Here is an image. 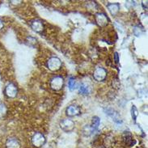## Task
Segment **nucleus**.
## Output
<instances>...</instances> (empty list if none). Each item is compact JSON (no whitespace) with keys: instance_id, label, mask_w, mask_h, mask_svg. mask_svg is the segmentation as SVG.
Masks as SVG:
<instances>
[{"instance_id":"1","label":"nucleus","mask_w":148,"mask_h":148,"mask_svg":"<svg viewBox=\"0 0 148 148\" xmlns=\"http://www.w3.org/2000/svg\"><path fill=\"white\" fill-rule=\"evenodd\" d=\"M63 85H64V79L59 75L53 77L49 82V86L51 89L56 92L62 90L63 88Z\"/></svg>"},{"instance_id":"2","label":"nucleus","mask_w":148,"mask_h":148,"mask_svg":"<svg viewBox=\"0 0 148 148\" xmlns=\"http://www.w3.org/2000/svg\"><path fill=\"white\" fill-rule=\"evenodd\" d=\"M45 142H46L45 137L43 134L40 132L35 133L32 137V144L36 148H40L42 146H44Z\"/></svg>"},{"instance_id":"3","label":"nucleus","mask_w":148,"mask_h":148,"mask_svg":"<svg viewBox=\"0 0 148 148\" xmlns=\"http://www.w3.org/2000/svg\"><path fill=\"white\" fill-rule=\"evenodd\" d=\"M62 61L57 57H51L47 62V67L51 71H57L62 67Z\"/></svg>"},{"instance_id":"4","label":"nucleus","mask_w":148,"mask_h":148,"mask_svg":"<svg viewBox=\"0 0 148 148\" xmlns=\"http://www.w3.org/2000/svg\"><path fill=\"white\" fill-rule=\"evenodd\" d=\"M59 125H60V128L62 129V130H63L66 133L71 132L75 130V121L68 118L61 121Z\"/></svg>"},{"instance_id":"5","label":"nucleus","mask_w":148,"mask_h":148,"mask_svg":"<svg viewBox=\"0 0 148 148\" xmlns=\"http://www.w3.org/2000/svg\"><path fill=\"white\" fill-rule=\"evenodd\" d=\"M4 93L8 98L13 99V98H16V96H17L18 90H17V88L15 84L10 83L6 86V88L4 89Z\"/></svg>"},{"instance_id":"6","label":"nucleus","mask_w":148,"mask_h":148,"mask_svg":"<svg viewBox=\"0 0 148 148\" xmlns=\"http://www.w3.org/2000/svg\"><path fill=\"white\" fill-rule=\"evenodd\" d=\"M107 77V71L103 67H97L94 71L93 73V78L97 82H102L104 81Z\"/></svg>"},{"instance_id":"7","label":"nucleus","mask_w":148,"mask_h":148,"mask_svg":"<svg viewBox=\"0 0 148 148\" xmlns=\"http://www.w3.org/2000/svg\"><path fill=\"white\" fill-rule=\"evenodd\" d=\"M95 19H96V24L99 27L104 28V27H106L108 25V18L104 13H101V12L96 13V16H95Z\"/></svg>"},{"instance_id":"8","label":"nucleus","mask_w":148,"mask_h":148,"mask_svg":"<svg viewBox=\"0 0 148 148\" xmlns=\"http://www.w3.org/2000/svg\"><path fill=\"white\" fill-rule=\"evenodd\" d=\"M81 112L79 106L76 105V104H71L68 106L66 109V114L68 116H75L79 115Z\"/></svg>"},{"instance_id":"9","label":"nucleus","mask_w":148,"mask_h":148,"mask_svg":"<svg viewBox=\"0 0 148 148\" xmlns=\"http://www.w3.org/2000/svg\"><path fill=\"white\" fill-rule=\"evenodd\" d=\"M21 144L18 138L15 137H10L8 138L6 143H5V147L6 148H20Z\"/></svg>"},{"instance_id":"10","label":"nucleus","mask_w":148,"mask_h":148,"mask_svg":"<svg viewBox=\"0 0 148 148\" xmlns=\"http://www.w3.org/2000/svg\"><path fill=\"white\" fill-rule=\"evenodd\" d=\"M123 141H124L125 144L127 147H133L136 143V140L134 138L132 134L130 132H125L124 136H123Z\"/></svg>"},{"instance_id":"11","label":"nucleus","mask_w":148,"mask_h":148,"mask_svg":"<svg viewBox=\"0 0 148 148\" xmlns=\"http://www.w3.org/2000/svg\"><path fill=\"white\" fill-rule=\"evenodd\" d=\"M31 28L36 32H42L44 30V24L40 20H35L31 22Z\"/></svg>"},{"instance_id":"12","label":"nucleus","mask_w":148,"mask_h":148,"mask_svg":"<svg viewBox=\"0 0 148 148\" xmlns=\"http://www.w3.org/2000/svg\"><path fill=\"white\" fill-rule=\"evenodd\" d=\"M103 143L106 148H112L114 147V145L116 143V141H115L114 137L111 134H109V135H107L104 138Z\"/></svg>"},{"instance_id":"13","label":"nucleus","mask_w":148,"mask_h":148,"mask_svg":"<svg viewBox=\"0 0 148 148\" xmlns=\"http://www.w3.org/2000/svg\"><path fill=\"white\" fill-rule=\"evenodd\" d=\"M108 12L112 16H116L120 11V4L119 3H108L107 6Z\"/></svg>"},{"instance_id":"14","label":"nucleus","mask_w":148,"mask_h":148,"mask_svg":"<svg viewBox=\"0 0 148 148\" xmlns=\"http://www.w3.org/2000/svg\"><path fill=\"white\" fill-rule=\"evenodd\" d=\"M106 113L110 116H112L113 120L115 121L116 122H120L121 121V119H119V116H118L117 112H115L112 108H108L107 111H106Z\"/></svg>"},{"instance_id":"15","label":"nucleus","mask_w":148,"mask_h":148,"mask_svg":"<svg viewBox=\"0 0 148 148\" xmlns=\"http://www.w3.org/2000/svg\"><path fill=\"white\" fill-rule=\"evenodd\" d=\"M94 131H95V130L92 128L91 125H85L83 128L82 133H83V134H84V136L88 137L90 136V135H92Z\"/></svg>"},{"instance_id":"16","label":"nucleus","mask_w":148,"mask_h":148,"mask_svg":"<svg viewBox=\"0 0 148 148\" xmlns=\"http://www.w3.org/2000/svg\"><path fill=\"white\" fill-rule=\"evenodd\" d=\"M100 118L98 117V116H94L93 118H92V128L94 129L95 130H96L98 127H99V125H100Z\"/></svg>"},{"instance_id":"17","label":"nucleus","mask_w":148,"mask_h":148,"mask_svg":"<svg viewBox=\"0 0 148 148\" xmlns=\"http://www.w3.org/2000/svg\"><path fill=\"white\" fill-rule=\"evenodd\" d=\"M7 112H8L7 106L4 104L0 103V119L1 118H3L4 116L7 115Z\"/></svg>"},{"instance_id":"18","label":"nucleus","mask_w":148,"mask_h":148,"mask_svg":"<svg viewBox=\"0 0 148 148\" xmlns=\"http://www.w3.org/2000/svg\"><path fill=\"white\" fill-rule=\"evenodd\" d=\"M79 92H80V94L87 95L88 92H89V88H88V84H81L79 87Z\"/></svg>"},{"instance_id":"19","label":"nucleus","mask_w":148,"mask_h":148,"mask_svg":"<svg viewBox=\"0 0 148 148\" xmlns=\"http://www.w3.org/2000/svg\"><path fill=\"white\" fill-rule=\"evenodd\" d=\"M68 87L69 89H70L71 91H73V90H75L76 88V81L74 78H72V77H71V78L69 79Z\"/></svg>"},{"instance_id":"20","label":"nucleus","mask_w":148,"mask_h":148,"mask_svg":"<svg viewBox=\"0 0 148 148\" xmlns=\"http://www.w3.org/2000/svg\"><path fill=\"white\" fill-rule=\"evenodd\" d=\"M131 114H132L133 119L134 121H136L137 116L138 115V109H137V108L134 105H133L132 108H131Z\"/></svg>"},{"instance_id":"21","label":"nucleus","mask_w":148,"mask_h":148,"mask_svg":"<svg viewBox=\"0 0 148 148\" xmlns=\"http://www.w3.org/2000/svg\"><path fill=\"white\" fill-rule=\"evenodd\" d=\"M27 42L29 45H34L36 43V40L34 38V37H32V36H29L27 38Z\"/></svg>"},{"instance_id":"22","label":"nucleus","mask_w":148,"mask_h":148,"mask_svg":"<svg viewBox=\"0 0 148 148\" xmlns=\"http://www.w3.org/2000/svg\"><path fill=\"white\" fill-rule=\"evenodd\" d=\"M114 61L116 63H118L119 62V56H118V53H114Z\"/></svg>"},{"instance_id":"23","label":"nucleus","mask_w":148,"mask_h":148,"mask_svg":"<svg viewBox=\"0 0 148 148\" xmlns=\"http://www.w3.org/2000/svg\"><path fill=\"white\" fill-rule=\"evenodd\" d=\"M4 27V23H3V20H1L0 19V31Z\"/></svg>"},{"instance_id":"24","label":"nucleus","mask_w":148,"mask_h":148,"mask_svg":"<svg viewBox=\"0 0 148 148\" xmlns=\"http://www.w3.org/2000/svg\"><path fill=\"white\" fill-rule=\"evenodd\" d=\"M142 3H143V8H147V1H146V2H145V1H143Z\"/></svg>"}]
</instances>
